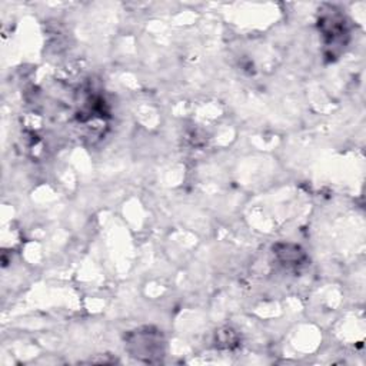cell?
I'll use <instances>...</instances> for the list:
<instances>
[{
  "mask_svg": "<svg viewBox=\"0 0 366 366\" xmlns=\"http://www.w3.org/2000/svg\"><path fill=\"white\" fill-rule=\"evenodd\" d=\"M128 350L134 358L152 364L163 358V339L157 331L146 328L129 336Z\"/></svg>",
  "mask_w": 366,
  "mask_h": 366,
  "instance_id": "1",
  "label": "cell"
},
{
  "mask_svg": "<svg viewBox=\"0 0 366 366\" xmlns=\"http://www.w3.org/2000/svg\"><path fill=\"white\" fill-rule=\"evenodd\" d=\"M282 250H278L276 253L281 256V259H282L283 262H290L292 261V253H290V245H283ZM293 255H295V262L299 265L300 262H302V259L305 258V255H303V252H300L299 248L296 246L295 250H293Z\"/></svg>",
  "mask_w": 366,
  "mask_h": 366,
  "instance_id": "2",
  "label": "cell"
},
{
  "mask_svg": "<svg viewBox=\"0 0 366 366\" xmlns=\"http://www.w3.org/2000/svg\"><path fill=\"white\" fill-rule=\"evenodd\" d=\"M236 336H235V333L231 331V329H226L225 332H219L217 335V343H219V346H225V348H233V346H236Z\"/></svg>",
  "mask_w": 366,
  "mask_h": 366,
  "instance_id": "3",
  "label": "cell"
}]
</instances>
